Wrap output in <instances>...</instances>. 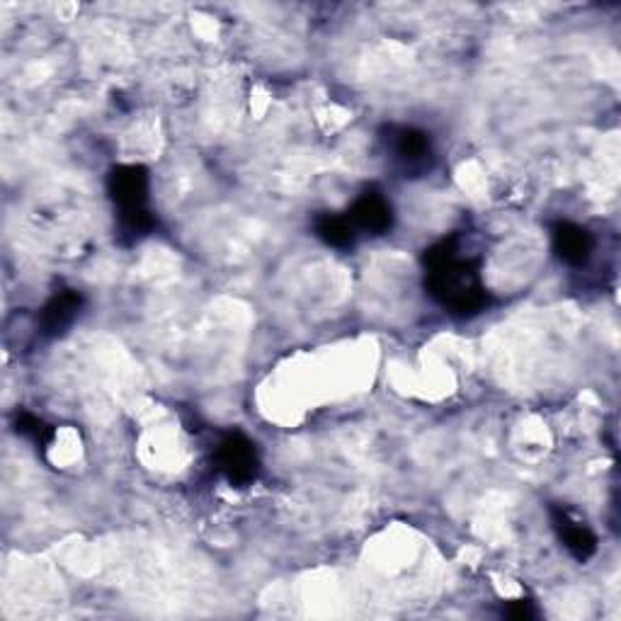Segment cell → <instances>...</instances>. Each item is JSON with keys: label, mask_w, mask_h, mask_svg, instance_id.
<instances>
[{"label": "cell", "mask_w": 621, "mask_h": 621, "mask_svg": "<svg viewBox=\"0 0 621 621\" xmlns=\"http://www.w3.org/2000/svg\"><path fill=\"white\" fill-rule=\"evenodd\" d=\"M17 432L27 434V438L35 442H47V425L37 416H29V413H23V416L17 418Z\"/></svg>", "instance_id": "cell-10"}, {"label": "cell", "mask_w": 621, "mask_h": 621, "mask_svg": "<svg viewBox=\"0 0 621 621\" xmlns=\"http://www.w3.org/2000/svg\"><path fill=\"white\" fill-rule=\"evenodd\" d=\"M428 289L446 311L474 315L488 307V294L474 260L462 255L459 241H442L425 255Z\"/></svg>", "instance_id": "cell-1"}, {"label": "cell", "mask_w": 621, "mask_h": 621, "mask_svg": "<svg viewBox=\"0 0 621 621\" xmlns=\"http://www.w3.org/2000/svg\"><path fill=\"white\" fill-rule=\"evenodd\" d=\"M81 307H83V297L73 289L53 294L45 311H41V325H45L47 333L67 331L75 321V315L81 313Z\"/></svg>", "instance_id": "cell-8"}, {"label": "cell", "mask_w": 621, "mask_h": 621, "mask_svg": "<svg viewBox=\"0 0 621 621\" xmlns=\"http://www.w3.org/2000/svg\"><path fill=\"white\" fill-rule=\"evenodd\" d=\"M345 216L350 219L357 234L365 231L369 236H384L394 226V210H391V202L381 192L359 194Z\"/></svg>", "instance_id": "cell-4"}, {"label": "cell", "mask_w": 621, "mask_h": 621, "mask_svg": "<svg viewBox=\"0 0 621 621\" xmlns=\"http://www.w3.org/2000/svg\"><path fill=\"white\" fill-rule=\"evenodd\" d=\"M216 466L234 486L253 483L260 471L255 444L241 432H228L216 446Z\"/></svg>", "instance_id": "cell-3"}, {"label": "cell", "mask_w": 621, "mask_h": 621, "mask_svg": "<svg viewBox=\"0 0 621 621\" xmlns=\"http://www.w3.org/2000/svg\"><path fill=\"white\" fill-rule=\"evenodd\" d=\"M553 250L565 265L581 267L587 263V260H590L593 250H595V241L583 226L571 224V222H559L553 226Z\"/></svg>", "instance_id": "cell-7"}, {"label": "cell", "mask_w": 621, "mask_h": 621, "mask_svg": "<svg viewBox=\"0 0 621 621\" xmlns=\"http://www.w3.org/2000/svg\"><path fill=\"white\" fill-rule=\"evenodd\" d=\"M391 154L403 172H422L432 160V141L420 129L403 127L391 136Z\"/></svg>", "instance_id": "cell-5"}, {"label": "cell", "mask_w": 621, "mask_h": 621, "mask_svg": "<svg viewBox=\"0 0 621 621\" xmlns=\"http://www.w3.org/2000/svg\"><path fill=\"white\" fill-rule=\"evenodd\" d=\"M507 617H512V619H532L534 617L532 602H527V599H517V602H512V607L507 609Z\"/></svg>", "instance_id": "cell-11"}, {"label": "cell", "mask_w": 621, "mask_h": 621, "mask_svg": "<svg viewBox=\"0 0 621 621\" xmlns=\"http://www.w3.org/2000/svg\"><path fill=\"white\" fill-rule=\"evenodd\" d=\"M551 522L553 529L563 541V547L571 551L573 559L587 561L597 551V537L595 532L585 525V522L575 520L569 510L551 507Z\"/></svg>", "instance_id": "cell-6"}, {"label": "cell", "mask_w": 621, "mask_h": 621, "mask_svg": "<svg viewBox=\"0 0 621 621\" xmlns=\"http://www.w3.org/2000/svg\"><path fill=\"white\" fill-rule=\"evenodd\" d=\"M313 228H315V236H319L325 246H331L335 250L353 248L359 236L355 231V226L350 224V219H347V216H337V214L319 216Z\"/></svg>", "instance_id": "cell-9"}, {"label": "cell", "mask_w": 621, "mask_h": 621, "mask_svg": "<svg viewBox=\"0 0 621 621\" xmlns=\"http://www.w3.org/2000/svg\"><path fill=\"white\" fill-rule=\"evenodd\" d=\"M107 190L119 210L122 234L141 238L154 231L156 219L148 210V172L141 166H119L107 176Z\"/></svg>", "instance_id": "cell-2"}]
</instances>
